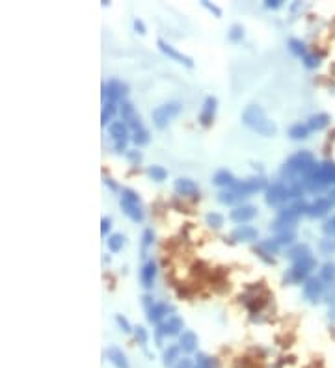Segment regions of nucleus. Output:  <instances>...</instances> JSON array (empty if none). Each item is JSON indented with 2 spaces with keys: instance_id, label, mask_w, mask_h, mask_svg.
I'll list each match as a JSON object with an SVG mask.
<instances>
[{
  "instance_id": "nucleus-5",
  "label": "nucleus",
  "mask_w": 335,
  "mask_h": 368,
  "mask_svg": "<svg viewBox=\"0 0 335 368\" xmlns=\"http://www.w3.org/2000/svg\"><path fill=\"white\" fill-rule=\"evenodd\" d=\"M179 112H181L179 102H166V104H160L151 112V119H153L157 128H164Z\"/></svg>"
},
{
  "instance_id": "nucleus-10",
  "label": "nucleus",
  "mask_w": 335,
  "mask_h": 368,
  "mask_svg": "<svg viewBox=\"0 0 335 368\" xmlns=\"http://www.w3.org/2000/svg\"><path fill=\"white\" fill-rule=\"evenodd\" d=\"M332 206H334V201L330 197H317L313 203L307 205V216H311V218H322V216H326L332 210Z\"/></svg>"
},
{
  "instance_id": "nucleus-25",
  "label": "nucleus",
  "mask_w": 335,
  "mask_h": 368,
  "mask_svg": "<svg viewBox=\"0 0 335 368\" xmlns=\"http://www.w3.org/2000/svg\"><path fill=\"white\" fill-rule=\"evenodd\" d=\"M213 183L216 184V186H222V188H231L236 181H235V177H233V173H231V171L220 170V171H216V173H214Z\"/></svg>"
},
{
  "instance_id": "nucleus-30",
  "label": "nucleus",
  "mask_w": 335,
  "mask_h": 368,
  "mask_svg": "<svg viewBox=\"0 0 335 368\" xmlns=\"http://www.w3.org/2000/svg\"><path fill=\"white\" fill-rule=\"evenodd\" d=\"M321 279L322 283H330V281H334L335 279V262H326V264H322L321 268Z\"/></svg>"
},
{
  "instance_id": "nucleus-22",
  "label": "nucleus",
  "mask_w": 335,
  "mask_h": 368,
  "mask_svg": "<svg viewBox=\"0 0 335 368\" xmlns=\"http://www.w3.org/2000/svg\"><path fill=\"white\" fill-rule=\"evenodd\" d=\"M173 188H175V191H177L179 195H185V197L198 193V184L194 183L192 179H183V177L177 179L173 183Z\"/></svg>"
},
{
  "instance_id": "nucleus-40",
  "label": "nucleus",
  "mask_w": 335,
  "mask_h": 368,
  "mask_svg": "<svg viewBox=\"0 0 335 368\" xmlns=\"http://www.w3.org/2000/svg\"><path fill=\"white\" fill-rule=\"evenodd\" d=\"M134 337H136V342H138V344H142V346H145V344H147V339H149V335H147V331H145V327H142V326L134 327Z\"/></svg>"
},
{
  "instance_id": "nucleus-1",
  "label": "nucleus",
  "mask_w": 335,
  "mask_h": 368,
  "mask_svg": "<svg viewBox=\"0 0 335 368\" xmlns=\"http://www.w3.org/2000/svg\"><path fill=\"white\" fill-rule=\"evenodd\" d=\"M317 160H315L313 153L309 151H300L296 155H293L289 160L285 162L283 170H281V175L283 179H287L291 186H302L304 188V183L307 181V177L317 170Z\"/></svg>"
},
{
  "instance_id": "nucleus-37",
  "label": "nucleus",
  "mask_w": 335,
  "mask_h": 368,
  "mask_svg": "<svg viewBox=\"0 0 335 368\" xmlns=\"http://www.w3.org/2000/svg\"><path fill=\"white\" fill-rule=\"evenodd\" d=\"M227 37H229V41H233V43L242 41V37H244L242 24H233V26L229 28V32H227Z\"/></svg>"
},
{
  "instance_id": "nucleus-33",
  "label": "nucleus",
  "mask_w": 335,
  "mask_h": 368,
  "mask_svg": "<svg viewBox=\"0 0 335 368\" xmlns=\"http://www.w3.org/2000/svg\"><path fill=\"white\" fill-rule=\"evenodd\" d=\"M115 113V102H105L103 112H101V125H108V121H112Z\"/></svg>"
},
{
  "instance_id": "nucleus-48",
  "label": "nucleus",
  "mask_w": 335,
  "mask_h": 368,
  "mask_svg": "<svg viewBox=\"0 0 335 368\" xmlns=\"http://www.w3.org/2000/svg\"><path fill=\"white\" fill-rule=\"evenodd\" d=\"M324 233H326V234H332V236H335V216L332 218V220L326 221V225H324Z\"/></svg>"
},
{
  "instance_id": "nucleus-3",
  "label": "nucleus",
  "mask_w": 335,
  "mask_h": 368,
  "mask_svg": "<svg viewBox=\"0 0 335 368\" xmlns=\"http://www.w3.org/2000/svg\"><path fill=\"white\" fill-rule=\"evenodd\" d=\"M330 184H335V162L332 160H324L317 166V170L307 177L304 183V188L309 191H319L326 188Z\"/></svg>"
},
{
  "instance_id": "nucleus-24",
  "label": "nucleus",
  "mask_w": 335,
  "mask_h": 368,
  "mask_svg": "<svg viewBox=\"0 0 335 368\" xmlns=\"http://www.w3.org/2000/svg\"><path fill=\"white\" fill-rule=\"evenodd\" d=\"M330 121H332V117H330L328 113H315V115H311L309 119H307V127H309V130H322V128H326L330 125Z\"/></svg>"
},
{
  "instance_id": "nucleus-4",
  "label": "nucleus",
  "mask_w": 335,
  "mask_h": 368,
  "mask_svg": "<svg viewBox=\"0 0 335 368\" xmlns=\"http://www.w3.org/2000/svg\"><path fill=\"white\" fill-rule=\"evenodd\" d=\"M291 199H294L293 190L285 183H274L266 188V205L268 206H281Z\"/></svg>"
},
{
  "instance_id": "nucleus-20",
  "label": "nucleus",
  "mask_w": 335,
  "mask_h": 368,
  "mask_svg": "<svg viewBox=\"0 0 335 368\" xmlns=\"http://www.w3.org/2000/svg\"><path fill=\"white\" fill-rule=\"evenodd\" d=\"M155 277H157V264L153 261H147L140 272V281H142L143 288H151L155 283Z\"/></svg>"
},
{
  "instance_id": "nucleus-21",
  "label": "nucleus",
  "mask_w": 335,
  "mask_h": 368,
  "mask_svg": "<svg viewBox=\"0 0 335 368\" xmlns=\"http://www.w3.org/2000/svg\"><path fill=\"white\" fill-rule=\"evenodd\" d=\"M179 346H181V350L186 352V354L196 352V348H198V335L194 331H188V329L183 331L179 335Z\"/></svg>"
},
{
  "instance_id": "nucleus-19",
  "label": "nucleus",
  "mask_w": 335,
  "mask_h": 368,
  "mask_svg": "<svg viewBox=\"0 0 335 368\" xmlns=\"http://www.w3.org/2000/svg\"><path fill=\"white\" fill-rule=\"evenodd\" d=\"M108 132L114 138V143L127 142L128 140V125L125 121H112L108 125Z\"/></svg>"
},
{
  "instance_id": "nucleus-18",
  "label": "nucleus",
  "mask_w": 335,
  "mask_h": 368,
  "mask_svg": "<svg viewBox=\"0 0 335 368\" xmlns=\"http://www.w3.org/2000/svg\"><path fill=\"white\" fill-rule=\"evenodd\" d=\"M257 236H259V233H257L255 227L251 225H238L231 233V240L235 242H253L257 240Z\"/></svg>"
},
{
  "instance_id": "nucleus-44",
  "label": "nucleus",
  "mask_w": 335,
  "mask_h": 368,
  "mask_svg": "<svg viewBox=\"0 0 335 368\" xmlns=\"http://www.w3.org/2000/svg\"><path fill=\"white\" fill-rule=\"evenodd\" d=\"M304 65L309 67V69L317 67V65H319V56H317V54H306V56H304Z\"/></svg>"
},
{
  "instance_id": "nucleus-42",
  "label": "nucleus",
  "mask_w": 335,
  "mask_h": 368,
  "mask_svg": "<svg viewBox=\"0 0 335 368\" xmlns=\"http://www.w3.org/2000/svg\"><path fill=\"white\" fill-rule=\"evenodd\" d=\"M153 240H155V234H153V229H145L142 234V249L145 251V249L149 248L151 244H153Z\"/></svg>"
},
{
  "instance_id": "nucleus-38",
  "label": "nucleus",
  "mask_w": 335,
  "mask_h": 368,
  "mask_svg": "<svg viewBox=\"0 0 335 368\" xmlns=\"http://www.w3.org/2000/svg\"><path fill=\"white\" fill-rule=\"evenodd\" d=\"M205 221H207V225L214 227V229H220V227L223 225V216L218 212H209L207 216H205Z\"/></svg>"
},
{
  "instance_id": "nucleus-11",
  "label": "nucleus",
  "mask_w": 335,
  "mask_h": 368,
  "mask_svg": "<svg viewBox=\"0 0 335 368\" xmlns=\"http://www.w3.org/2000/svg\"><path fill=\"white\" fill-rule=\"evenodd\" d=\"M255 216H257V206H253V205H238L231 210V214H229L231 221L240 223V225L246 223V221L253 220Z\"/></svg>"
},
{
  "instance_id": "nucleus-8",
  "label": "nucleus",
  "mask_w": 335,
  "mask_h": 368,
  "mask_svg": "<svg viewBox=\"0 0 335 368\" xmlns=\"http://www.w3.org/2000/svg\"><path fill=\"white\" fill-rule=\"evenodd\" d=\"M264 184L266 183H264L263 177H251V179H246V181H236V183L231 186V190L236 191L238 195L246 197V195H250V193H255V191L263 190Z\"/></svg>"
},
{
  "instance_id": "nucleus-51",
  "label": "nucleus",
  "mask_w": 335,
  "mask_h": 368,
  "mask_svg": "<svg viewBox=\"0 0 335 368\" xmlns=\"http://www.w3.org/2000/svg\"><path fill=\"white\" fill-rule=\"evenodd\" d=\"M134 30L138 32V34H145V24H143L142 19H134Z\"/></svg>"
},
{
  "instance_id": "nucleus-27",
  "label": "nucleus",
  "mask_w": 335,
  "mask_h": 368,
  "mask_svg": "<svg viewBox=\"0 0 335 368\" xmlns=\"http://www.w3.org/2000/svg\"><path fill=\"white\" fill-rule=\"evenodd\" d=\"M179 352H181V346H168L164 352V367L170 368L173 367V365H177V359H179Z\"/></svg>"
},
{
  "instance_id": "nucleus-39",
  "label": "nucleus",
  "mask_w": 335,
  "mask_h": 368,
  "mask_svg": "<svg viewBox=\"0 0 335 368\" xmlns=\"http://www.w3.org/2000/svg\"><path fill=\"white\" fill-rule=\"evenodd\" d=\"M196 368H214V363L209 355L198 354L196 355Z\"/></svg>"
},
{
  "instance_id": "nucleus-16",
  "label": "nucleus",
  "mask_w": 335,
  "mask_h": 368,
  "mask_svg": "<svg viewBox=\"0 0 335 368\" xmlns=\"http://www.w3.org/2000/svg\"><path fill=\"white\" fill-rule=\"evenodd\" d=\"M170 312H171V305L153 303L151 305V309H147V320H149L151 324H160Z\"/></svg>"
},
{
  "instance_id": "nucleus-6",
  "label": "nucleus",
  "mask_w": 335,
  "mask_h": 368,
  "mask_svg": "<svg viewBox=\"0 0 335 368\" xmlns=\"http://www.w3.org/2000/svg\"><path fill=\"white\" fill-rule=\"evenodd\" d=\"M317 266V261L315 259H309L306 262H300V264H293V268L289 270L285 274V281L287 283H306L309 279V272Z\"/></svg>"
},
{
  "instance_id": "nucleus-7",
  "label": "nucleus",
  "mask_w": 335,
  "mask_h": 368,
  "mask_svg": "<svg viewBox=\"0 0 335 368\" xmlns=\"http://www.w3.org/2000/svg\"><path fill=\"white\" fill-rule=\"evenodd\" d=\"M183 327H185V320L181 318V316H170L164 324H160V326L157 327L158 346L162 344V337H175V335H181V333H183Z\"/></svg>"
},
{
  "instance_id": "nucleus-49",
  "label": "nucleus",
  "mask_w": 335,
  "mask_h": 368,
  "mask_svg": "<svg viewBox=\"0 0 335 368\" xmlns=\"http://www.w3.org/2000/svg\"><path fill=\"white\" fill-rule=\"evenodd\" d=\"M175 368H196V363H192V359H179V363L175 365Z\"/></svg>"
},
{
  "instance_id": "nucleus-32",
  "label": "nucleus",
  "mask_w": 335,
  "mask_h": 368,
  "mask_svg": "<svg viewBox=\"0 0 335 368\" xmlns=\"http://www.w3.org/2000/svg\"><path fill=\"white\" fill-rule=\"evenodd\" d=\"M130 140L140 147V145H145V143L149 142V132L145 130V128H136V130H132V136H130Z\"/></svg>"
},
{
  "instance_id": "nucleus-47",
  "label": "nucleus",
  "mask_w": 335,
  "mask_h": 368,
  "mask_svg": "<svg viewBox=\"0 0 335 368\" xmlns=\"http://www.w3.org/2000/svg\"><path fill=\"white\" fill-rule=\"evenodd\" d=\"M201 4H203V6L207 7V9H209V11H211V13H214V15H216V17H220V15H222V9H220V7H218V6H214V4H211V2H207V0H203Z\"/></svg>"
},
{
  "instance_id": "nucleus-2",
  "label": "nucleus",
  "mask_w": 335,
  "mask_h": 368,
  "mask_svg": "<svg viewBox=\"0 0 335 368\" xmlns=\"http://www.w3.org/2000/svg\"><path fill=\"white\" fill-rule=\"evenodd\" d=\"M242 123L248 128H251L253 132L264 136V138H270V136L278 134V127H276V123L268 119L263 108L257 106V104H250V106L244 108Z\"/></svg>"
},
{
  "instance_id": "nucleus-35",
  "label": "nucleus",
  "mask_w": 335,
  "mask_h": 368,
  "mask_svg": "<svg viewBox=\"0 0 335 368\" xmlns=\"http://www.w3.org/2000/svg\"><path fill=\"white\" fill-rule=\"evenodd\" d=\"M147 175H149L153 181H157V183H162V181L168 177V171H166L162 166H149V170H147Z\"/></svg>"
},
{
  "instance_id": "nucleus-17",
  "label": "nucleus",
  "mask_w": 335,
  "mask_h": 368,
  "mask_svg": "<svg viewBox=\"0 0 335 368\" xmlns=\"http://www.w3.org/2000/svg\"><path fill=\"white\" fill-rule=\"evenodd\" d=\"M119 206L123 208V212L127 214L128 218L132 221H143V210L140 203H134V201H128V199H119Z\"/></svg>"
},
{
  "instance_id": "nucleus-45",
  "label": "nucleus",
  "mask_w": 335,
  "mask_h": 368,
  "mask_svg": "<svg viewBox=\"0 0 335 368\" xmlns=\"http://www.w3.org/2000/svg\"><path fill=\"white\" fill-rule=\"evenodd\" d=\"M321 249L324 251V253H332V251H335V240H332V238H324V240H321Z\"/></svg>"
},
{
  "instance_id": "nucleus-29",
  "label": "nucleus",
  "mask_w": 335,
  "mask_h": 368,
  "mask_svg": "<svg viewBox=\"0 0 335 368\" xmlns=\"http://www.w3.org/2000/svg\"><path fill=\"white\" fill-rule=\"evenodd\" d=\"M307 134H309V127L302 125V123H296V125H293V127L289 128V136L293 140H306Z\"/></svg>"
},
{
  "instance_id": "nucleus-36",
  "label": "nucleus",
  "mask_w": 335,
  "mask_h": 368,
  "mask_svg": "<svg viewBox=\"0 0 335 368\" xmlns=\"http://www.w3.org/2000/svg\"><path fill=\"white\" fill-rule=\"evenodd\" d=\"M123 240H125V238H123V234H119V233H114V234H110V236H108V249H110V251H114V253H115V251H119V249H121L123 248Z\"/></svg>"
},
{
  "instance_id": "nucleus-15",
  "label": "nucleus",
  "mask_w": 335,
  "mask_h": 368,
  "mask_svg": "<svg viewBox=\"0 0 335 368\" xmlns=\"http://www.w3.org/2000/svg\"><path fill=\"white\" fill-rule=\"evenodd\" d=\"M322 292H324V284L317 277H309L306 283H304V296L309 301H317L322 296Z\"/></svg>"
},
{
  "instance_id": "nucleus-50",
  "label": "nucleus",
  "mask_w": 335,
  "mask_h": 368,
  "mask_svg": "<svg viewBox=\"0 0 335 368\" xmlns=\"http://www.w3.org/2000/svg\"><path fill=\"white\" fill-rule=\"evenodd\" d=\"M127 156L132 164H138L140 160H142V155H140L138 151H127Z\"/></svg>"
},
{
  "instance_id": "nucleus-53",
  "label": "nucleus",
  "mask_w": 335,
  "mask_h": 368,
  "mask_svg": "<svg viewBox=\"0 0 335 368\" xmlns=\"http://www.w3.org/2000/svg\"><path fill=\"white\" fill-rule=\"evenodd\" d=\"M281 6V0H266V7H272V9H278Z\"/></svg>"
},
{
  "instance_id": "nucleus-28",
  "label": "nucleus",
  "mask_w": 335,
  "mask_h": 368,
  "mask_svg": "<svg viewBox=\"0 0 335 368\" xmlns=\"http://www.w3.org/2000/svg\"><path fill=\"white\" fill-rule=\"evenodd\" d=\"M119 112H121V121H125V123H132V121L138 117L134 112V106L130 104V102H127V100H123L121 102V108H119Z\"/></svg>"
},
{
  "instance_id": "nucleus-26",
  "label": "nucleus",
  "mask_w": 335,
  "mask_h": 368,
  "mask_svg": "<svg viewBox=\"0 0 335 368\" xmlns=\"http://www.w3.org/2000/svg\"><path fill=\"white\" fill-rule=\"evenodd\" d=\"M257 251L261 257L266 255H276L279 251V244L276 240H261L257 244Z\"/></svg>"
},
{
  "instance_id": "nucleus-52",
  "label": "nucleus",
  "mask_w": 335,
  "mask_h": 368,
  "mask_svg": "<svg viewBox=\"0 0 335 368\" xmlns=\"http://www.w3.org/2000/svg\"><path fill=\"white\" fill-rule=\"evenodd\" d=\"M108 229H110V220H108V218H103V221H101V234L107 236Z\"/></svg>"
},
{
  "instance_id": "nucleus-31",
  "label": "nucleus",
  "mask_w": 335,
  "mask_h": 368,
  "mask_svg": "<svg viewBox=\"0 0 335 368\" xmlns=\"http://www.w3.org/2000/svg\"><path fill=\"white\" fill-rule=\"evenodd\" d=\"M218 199H220V203H223V205H235V203H238V201L242 199V195H238L236 191H233L229 188L227 191H220V193H218Z\"/></svg>"
},
{
  "instance_id": "nucleus-34",
  "label": "nucleus",
  "mask_w": 335,
  "mask_h": 368,
  "mask_svg": "<svg viewBox=\"0 0 335 368\" xmlns=\"http://www.w3.org/2000/svg\"><path fill=\"white\" fill-rule=\"evenodd\" d=\"M289 50L293 52L294 56H306L307 52H306V43L304 41H300V39H289Z\"/></svg>"
},
{
  "instance_id": "nucleus-13",
  "label": "nucleus",
  "mask_w": 335,
  "mask_h": 368,
  "mask_svg": "<svg viewBox=\"0 0 335 368\" xmlns=\"http://www.w3.org/2000/svg\"><path fill=\"white\" fill-rule=\"evenodd\" d=\"M287 259L293 262V264H300V262H306L309 259H313L311 255V249L307 244H296L293 248L287 251Z\"/></svg>"
},
{
  "instance_id": "nucleus-46",
  "label": "nucleus",
  "mask_w": 335,
  "mask_h": 368,
  "mask_svg": "<svg viewBox=\"0 0 335 368\" xmlns=\"http://www.w3.org/2000/svg\"><path fill=\"white\" fill-rule=\"evenodd\" d=\"M123 199H128V201H134V203H140V197H138V193H136L134 190H130V188H125L121 193Z\"/></svg>"
},
{
  "instance_id": "nucleus-54",
  "label": "nucleus",
  "mask_w": 335,
  "mask_h": 368,
  "mask_svg": "<svg viewBox=\"0 0 335 368\" xmlns=\"http://www.w3.org/2000/svg\"><path fill=\"white\" fill-rule=\"evenodd\" d=\"M105 183H107L108 186H110V188H112V190H115V188H117V186H115V184L112 183V181H110V179H107V181H105Z\"/></svg>"
},
{
  "instance_id": "nucleus-14",
  "label": "nucleus",
  "mask_w": 335,
  "mask_h": 368,
  "mask_svg": "<svg viewBox=\"0 0 335 368\" xmlns=\"http://www.w3.org/2000/svg\"><path fill=\"white\" fill-rule=\"evenodd\" d=\"M216 106H218V99H216V97H213V95H209L207 99H205V102H203V108H201V112H200V123H201V125L209 127V125L213 123L214 113H216Z\"/></svg>"
},
{
  "instance_id": "nucleus-41",
  "label": "nucleus",
  "mask_w": 335,
  "mask_h": 368,
  "mask_svg": "<svg viewBox=\"0 0 335 368\" xmlns=\"http://www.w3.org/2000/svg\"><path fill=\"white\" fill-rule=\"evenodd\" d=\"M274 240L278 242L279 246H283V244H291V242L294 240V233L293 231H285V233H279L276 234V238Z\"/></svg>"
},
{
  "instance_id": "nucleus-55",
  "label": "nucleus",
  "mask_w": 335,
  "mask_h": 368,
  "mask_svg": "<svg viewBox=\"0 0 335 368\" xmlns=\"http://www.w3.org/2000/svg\"><path fill=\"white\" fill-rule=\"evenodd\" d=\"M330 199H332V201L335 199V190H334V193H332V197H330Z\"/></svg>"
},
{
  "instance_id": "nucleus-9",
  "label": "nucleus",
  "mask_w": 335,
  "mask_h": 368,
  "mask_svg": "<svg viewBox=\"0 0 335 368\" xmlns=\"http://www.w3.org/2000/svg\"><path fill=\"white\" fill-rule=\"evenodd\" d=\"M127 93V84H123L119 80H108L103 84V97L107 99L108 97V102H117V100L123 99V95Z\"/></svg>"
},
{
  "instance_id": "nucleus-23",
  "label": "nucleus",
  "mask_w": 335,
  "mask_h": 368,
  "mask_svg": "<svg viewBox=\"0 0 335 368\" xmlns=\"http://www.w3.org/2000/svg\"><path fill=\"white\" fill-rule=\"evenodd\" d=\"M105 355H107V359L112 365H114L115 368H130L128 367V361H127V357H125V354H123L119 348H115V346H110L105 352Z\"/></svg>"
},
{
  "instance_id": "nucleus-12",
  "label": "nucleus",
  "mask_w": 335,
  "mask_h": 368,
  "mask_svg": "<svg viewBox=\"0 0 335 368\" xmlns=\"http://www.w3.org/2000/svg\"><path fill=\"white\" fill-rule=\"evenodd\" d=\"M157 45H158V49L162 50V52H164L166 56H170L171 60H175V62H179V64L186 65V67H192V65H194L192 58L185 56L183 52H179V50L175 49V47H171L170 43H168V41H164V39H158V41H157Z\"/></svg>"
},
{
  "instance_id": "nucleus-43",
  "label": "nucleus",
  "mask_w": 335,
  "mask_h": 368,
  "mask_svg": "<svg viewBox=\"0 0 335 368\" xmlns=\"http://www.w3.org/2000/svg\"><path fill=\"white\" fill-rule=\"evenodd\" d=\"M115 322H117V326L121 327V331L123 333H130L134 327H130V324H128V320L125 318V316H121V314H117L115 316Z\"/></svg>"
}]
</instances>
